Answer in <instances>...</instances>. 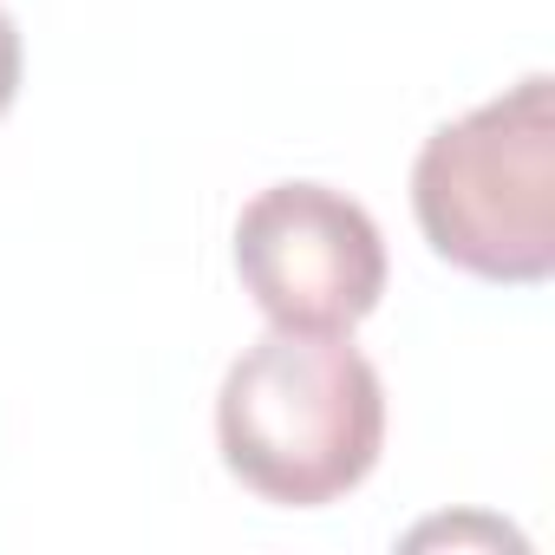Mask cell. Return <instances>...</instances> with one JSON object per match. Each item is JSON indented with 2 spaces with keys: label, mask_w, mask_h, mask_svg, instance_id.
<instances>
[{
  "label": "cell",
  "mask_w": 555,
  "mask_h": 555,
  "mask_svg": "<svg viewBox=\"0 0 555 555\" xmlns=\"http://www.w3.org/2000/svg\"><path fill=\"white\" fill-rule=\"evenodd\" d=\"M216 444L261 503L321 509L360 490L386 444L379 366L347 334L268 327L222 373Z\"/></svg>",
  "instance_id": "1"
},
{
  "label": "cell",
  "mask_w": 555,
  "mask_h": 555,
  "mask_svg": "<svg viewBox=\"0 0 555 555\" xmlns=\"http://www.w3.org/2000/svg\"><path fill=\"white\" fill-rule=\"evenodd\" d=\"M412 216L438 261L496 288L555 274V86L516 79L503 99L438 125L412 164Z\"/></svg>",
  "instance_id": "2"
},
{
  "label": "cell",
  "mask_w": 555,
  "mask_h": 555,
  "mask_svg": "<svg viewBox=\"0 0 555 555\" xmlns=\"http://www.w3.org/2000/svg\"><path fill=\"white\" fill-rule=\"evenodd\" d=\"M235 274L268 327L353 334L386 295V242L334 183H268L235 216Z\"/></svg>",
  "instance_id": "3"
},
{
  "label": "cell",
  "mask_w": 555,
  "mask_h": 555,
  "mask_svg": "<svg viewBox=\"0 0 555 555\" xmlns=\"http://www.w3.org/2000/svg\"><path fill=\"white\" fill-rule=\"evenodd\" d=\"M14 92H21V27H14L8 8H0V118H8Z\"/></svg>",
  "instance_id": "4"
}]
</instances>
